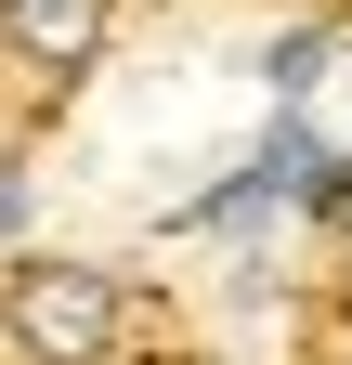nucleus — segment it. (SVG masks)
Listing matches in <instances>:
<instances>
[{
  "label": "nucleus",
  "instance_id": "20e7f679",
  "mask_svg": "<svg viewBox=\"0 0 352 365\" xmlns=\"http://www.w3.org/2000/svg\"><path fill=\"white\" fill-rule=\"evenodd\" d=\"M14 235H26V182L0 170V248H14Z\"/></svg>",
  "mask_w": 352,
  "mask_h": 365
},
{
  "label": "nucleus",
  "instance_id": "f257e3e1",
  "mask_svg": "<svg viewBox=\"0 0 352 365\" xmlns=\"http://www.w3.org/2000/svg\"><path fill=\"white\" fill-rule=\"evenodd\" d=\"M130 327L118 274L105 261H14L0 274V339H14V365H105Z\"/></svg>",
  "mask_w": 352,
  "mask_h": 365
},
{
  "label": "nucleus",
  "instance_id": "f03ea898",
  "mask_svg": "<svg viewBox=\"0 0 352 365\" xmlns=\"http://www.w3.org/2000/svg\"><path fill=\"white\" fill-rule=\"evenodd\" d=\"M0 53L39 78H78L105 53V0H0Z\"/></svg>",
  "mask_w": 352,
  "mask_h": 365
},
{
  "label": "nucleus",
  "instance_id": "7ed1b4c3",
  "mask_svg": "<svg viewBox=\"0 0 352 365\" xmlns=\"http://www.w3.org/2000/svg\"><path fill=\"white\" fill-rule=\"evenodd\" d=\"M261 78H274V91H314L326 78V26H287L274 53H261Z\"/></svg>",
  "mask_w": 352,
  "mask_h": 365
}]
</instances>
